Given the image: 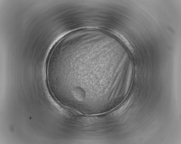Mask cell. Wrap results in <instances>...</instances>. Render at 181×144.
Here are the masks:
<instances>
[{
    "instance_id": "cell-1",
    "label": "cell",
    "mask_w": 181,
    "mask_h": 144,
    "mask_svg": "<svg viewBox=\"0 0 181 144\" xmlns=\"http://www.w3.org/2000/svg\"><path fill=\"white\" fill-rule=\"evenodd\" d=\"M108 31L109 32L115 35L119 38L127 46L131 51H132L133 49H132L130 44L128 41L123 36V35H121L118 32L111 29H109Z\"/></svg>"
}]
</instances>
